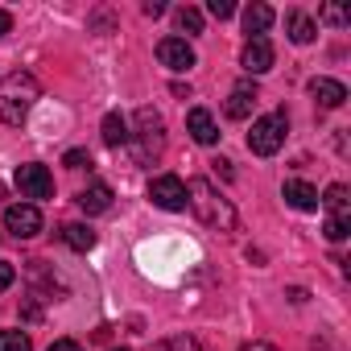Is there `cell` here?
Instances as JSON below:
<instances>
[{
    "label": "cell",
    "mask_w": 351,
    "mask_h": 351,
    "mask_svg": "<svg viewBox=\"0 0 351 351\" xmlns=\"http://www.w3.org/2000/svg\"><path fill=\"white\" fill-rule=\"evenodd\" d=\"M42 99V83L29 71H13L5 83H0V120L5 124H25V116L34 112V104Z\"/></svg>",
    "instance_id": "6da1fadb"
},
{
    "label": "cell",
    "mask_w": 351,
    "mask_h": 351,
    "mask_svg": "<svg viewBox=\"0 0 351 351\" xmlns=\"http://www.w3.org/2000/svg\"><path fill=\"white\" fill-rule=\"evenodd\" d=\"M186 203L195 207V215H199L207 228H219V232H236V228H240L232 199H223L207 178H195V182L186 186Z\"/></svg>",
    "instance_id": "7a4b0ae2"
},
{
    "label": "cell",
    "mask_w": 351,
    "mask_h": 351,
    "mask_svg": "<svg viewBox=\"0 0 351 351\" xmlns=\"http://www.w3.org/2000/svg\"><path fill=\"white\" fill-rule=\"evenodd\" d=\"M128 141H132V153H136L141 165L157 161L161 149H165V124H161V116L153 108H141L136 112V136H128Z\"/></svg>",
    "instance_id": "3957f363"
},
{
    "label": "cell",
    "mask_w": 351,
    "mask_h": 351,
    "mask_svg": "<svg viewBox=\"0 0 351 351\" xmlns=\"http://www.w3.org/2000/svg\"><path fill=\"white\" fill-rule=\"evenodd\" d=\"M285 132H289V120H285V112H269V116L252 120L248 149H252L256 157H273V153L285 145Z\"/></svg>",
    "instance_id": "277c9868"
},
{
    "label": "cell",
    "mask_w": 351,
    "mask_h": 351,
    "mask_svg": "<svg viewBox=\"0 0 351 351\" xmlns=\"http://www.w3.org/2000/svg\"><path fill=\"white\" fill-rule=\"evenodd\" d=\"M149 199L161 211H186V182L178 173H161V178L149 182Z\"/></svg>",
    "instance_id": "5b68a950"
},
{
    "label": "cell",
    "mask_w": 351,
    "mask_h": 351,
    "mask_svg": "<svg viewBox=\"0 0 351 351\" xmlns=\"http://www.w3.org/2000/svg\"><path fill=\"white\" fill-rule=\"evenodd\" d=\"M17 191H21V199H50V195H54L50 169H46L42 161H25V165H17Z\"/></svg>",
    "instance_id": "8992f818"
},
{
    "label": "cell",
    "mask_w": 351,
    "mask_h": 351,
    "mask_svg": "<svg viewBox=\"0 0 351 351\" xmlns=\"http://www.w3.org/2000/svg\"><path fill=\"white\" fill-rule=\"evenodd\" d=\"M5 228H9V236H17V240H34V236L42 232V211H38L34 203H13V207L5 211Z\"/></svg>",
    "instance_id": "52a82bcc"
},
{
    "label": "cell",
    "mask_w": 351,
    "mask_h": 351,
    "mask_svg": "<svg viewBox=\"0 0 351 351\" xmlns=\"http://www.w3.org/2000/svg\"><path fill=\"white\" fill-rule=\"evenodd\" d=\"M157 58H161V66H169L173 75H182V71L195 66V50H191L186 38H165V42L157 46Z\"/></svg>",
    "instance_id": "ba28073f"
},
{
    "label": "cell",
    "mask_w": 351,
    "mask_h": 351,
    "mask_svg": "<svg viewBox=\"0 0 351 351\" xmlns=\"http://www.w3.org/2000/svg\"><path fill=\"white\" fill-rule=\"evenodd\" d=\"M273 42L269 38H248V46H244V54H240V66L248 71V75H265V71H273Z\"/></svg>",
    "instance_id": "9c48e42d"
},
{
    "label": "cell",
    "mask_w": 351,
    "mask_h": 351,
    "mask_svg": "<svg viewBox=\"0 0 351 351\" xmlns=\"http://www.w3.org/2000/svg\"><path fill=\"white\" fill-rule=\"evenodd\" d=\"M256 83L252 79H240L236 87H232V95H228V104H223V112H228V120H248L252 116V108H256Z\"/></svg>",
    "instance_id": "30bf717a"
},
{
    "label": "cell",
    "mask_w": 351,
    "mask_h": 351,
    "mask_svg": "<svg viewBox=\"0 0 351 351\" xmlns=\"http://www.w3.org/2000/svg\"><path fill=\"white\" fill-rule=\"evenodd\" d=\"M281 199H285L293 211H318V191H314L310 182H302V178H289V182L281 186Z\"/></svg>",
    "instance_id": "8fae6325"
},
{
    "label": "cell",
    "mask_w": 351,
    "mask_h": 351,
    "mask_svg": "<svg viewBox=\"0 0 351 351\" xmlns=\"http://www.w3.org/2000/svg\"><path fill=\"white\" fill-rule=\"evenodd\" d=\"M310 95L318 99V108H343V99H347V87H343L339 79H326V75H318V79H310Z\"/></svg>",
    "instance_id": "7c38bea8"
},
{
    "label": "cell",
    "mask_w": 351,
    "mask_h": 351,
    "mask_svg": "<svg viewBox=\"0 0 351 351\" xmlns=\"http://www.w3.org/2000/svg\"><path fill=\"white\" fill-rule=\"evenodd\" d=\"M186 128H191V136H195L199 145H215V141H219V124H215V116H211L207 108H191Z\"/></svg>",
    "instance_id": "4fadbf2b"
},
{
    "label": "cell",
    "mask_w": 351,
    "mask_h": 351,
    "mask_svg": "<svg viewBox=\"0 0 351 351\" xmlns=\"http://www.w3.org/2000/svg\"><path fill=\"white\" fill-rule=\"evenodd\" d=\"M330 215L326 219H343V223H351V191L343 186V182H335V186H326V195L318 199Z\"/></svg>",
    "instance_id": "5bb4252c"
},
{
    "label": "cell",
    "mask_w": 351,
    "mask_h": 351,
    "mask_svg": "<svg viewBox=\"0 0 351 351\" xmlns=\"http://www.w3.org/2000/svg\"><path fill=\"white\" fill-rule=\"evenodd\" d=\"M79 207H83L87 215H104V211L112 207V186H104V182H91L87 191H79Z\"/></svg>",
    "instance_id": "9a60e30c"
},
{
    "label": "cell",
    "mask_w": 351,
    "mask_h": 351,
    "mask_svg": "<svg viewBox=\"0 0 351 351\" xmlns=\"http://www.w3.org/2000/svg\"><path fill=\"white\" fill-rule=\"evenodd\" d=\"M285 34H289V42H298V46H310L314 42V34H318V25L306 17V13H285Z\"/></svg>",
    "instance_id": "2e32d148"
},
{
    "label": "cell",
    "mask_w": 351,
    "mask_h": 351,
    "mask_svg": "<svg viewBox=\"0 0 351 351\" xmlns=\"http://www.w3.org/2000/svg\"><path fill=\"white\" fill-rule=\"evenodd\" d=\"M99 132H104V145H108V149H120V145H128V136H132V132H128V120H124L120 112H108L104 124H99Z\"/></svg>",
    "instance_id": "e0dca14e"
},
{
    "label": "cell",
    "mask_w": 351,
    "mask_h": 351,
    "mask_svg": "<svg viewBox=\"0 0 351 351\" xmlns=\"http://www.w3.org/2000/svg\"><path fill=\"white\" fill-rule=\"evenodd\" d=\"M269 25H273V9H269V5H248V9H244V29H248V38H265Z\"/></svg>",
    "instance_id": "ac0fdd59"
},
{
    "label": "cell",
    "mask_w": 351,
    "mask_h": 351,
    "mask_svg": "<svg viewBox=\"0 0 351 351\" xmlns=\"http://www.w3.org/2000/svg\"><path fill=\"white\" fill-rule=\"evenodd\" d=\"M62 240H66L75 252H91V248H95V232H91L87 223H66V228H62Z\"/></svg>",
    "instance_id": "d6986e66"
},
{
    "label": "cell",
    "mask_w": 351,
    "mask_h": 351,
    "mask_svg": "<svg viewBox=\"0 0 351 351\" xmlns=\"http://www.w3.org/2000/svg\"><path fill=\"white\" fill-rule=\"evenodd\" d=\"M173 21H178L182 34H203V13L199 9H178V13H173Z\"/></svg>",
    "instance_id": "ffe728a7"
},
{
    "label": "cell",
    "mask_w": 351,
    "mask_h": 351,
    "mask_svg": "<svg viewBox=\"0 0 351 351\" xmlns=\"http://www.w3.org/2000/svg\"><path fill=\"white\" fill-rule=\"evenodd\" d=\"M0 351H34V347H29V335L21 330H0Z\"/></svg>",
    "instance_id": "44dd1931"
},
{
    "label": "cell",
    "mask_w": 351,
    "mask_h": 351,
    "mask_svg": "<svg viewBox=\"0 0 351 351\" xmlns=\"http://www.w3.org/2000/svg\"><path fill=\"white\" fill-rule=\"evenodd\" d=\"M153 351H203V347H199L191 335H173V339H161Z\"/></svg>",
    "instance_id": "7402d4cb"
},
{
    "label": "cell",
    "mask_w": 351,
    "mask_h": 351,
    "mask_svg": "<svg viewBox=\"0 0 351 351\" xmlns=\"http://www.w3.org/2000/svg\"><path fill=\"white\" fill-rule=\"evenodd\" d=\"M318 17H322L326 25H347V21H351V13H347L343 5H322V13H318Z\"/></svg>",
    "instance_id": "603a6c76"
},
{
    "label": "cell",
    "mask_w": 351,
    "mask_h": 351,
    "mask_svg": "<svg viewBox=\"0 0 351 351\" xmlns=\"http://www.w3.org/2000/svg\"><path fill=\"white\" fill-rule=\"evenodd\" d=\"M322 232H326V240H335V244H339V240H347L351 223H343V219H326V228H322Z\"/></svg>",
    "instance_id": "cb8c5ba5"
},
{
    "label": "cell",
    "mask_w": 351,
    "mask_h": 351,
    "mask_svg": "<svg viewBox=\"0 0 351 351\" xmlns=\"http://www.w3.org/2000/svg\"><path fill=\"white\" fill-rule=\"evenodd\" d=\"M207 13H211V17H219V21H228V17L236 13V5H232V0H211Z\"/></svg>",
    "instance_id": "d4e9b609"
},
{
    "label": "cell",
    "mask_w": 351,
    "mask_h": 351,
    "mask_svg": "<svg viewBox=\"0 0 351 351\" xmlns=\"http://www.w3.org/2000/svg\"><path fill=\"white\" fill-rule=\"evenodd\" d=\"M62 165H66V169H83V165H91V157H87L83 149H71V153L62 157Z\"/></svg>",
    "instance_id": "484cf974"
},
{
    "label": "cell",
    "mask_w": 351,
    "mask_h": 351,
    "mask_svg": "<svg viewBox=\"0 0 351 351\" xmlns=\"http://www.w3.org/2000/svg\"><path fill=\"white\" fill-rule=\"evenodd\" d=\"M13 281H17V269H13L9 261H0V293H5V289H9Z\"/></svg>",
    "instance_id": "4316f807"
},
{
    "label": "cell",
    "mask_w": 351,
    "mask_h": 351,
    "mask_svg": "<svg viewBox=\"0 0 351 351\" xmlns=\"http://www.w3.org/2000/svg\"><path fill=\"white\" fill-rule=\"evenodd\" d=\"M46 351H83V347H79L75 339H58V343H50Z\"/></svg>",
    "instance_id": "83f0119b"
},
{
    "label": "cell",
    "mask_w": 351,
    "mask_h": 351,
    "mask_svg": "<svg viewBox=\"0 0 351 351\" xmlns=\"http://www.w3.org/2000/svg\"><path fill=\"white\" fill-rule=\"evenodd\" d=\"M9 29H13V13H9V9H0V38H5Z\"/></svg>",
    "instance_id": "f1b7e54d"
},
{
    "label": "cell",
    "mask_w": 351,
    "mask_h": 351,
    "mask_svg": "<svg viewBox=\"0 0 351 351\" xmlns=\"http://www.w3.org/2000/svg\"><path fill=\"white\" fill-rule=\"evenodd\" d=\"M161 13H165L161 0H149V5H145V17H161Z\"/></svg>",
    "instance_id": "f546056e"
},
{
    "label": "cell",
    "mask_w": 351,
    "mask_h": 351,
    "mask_svg": "<svg viewBox=\"0 0 351 351\" xmlns=\"http://www.w3.org/2000/svg\"><path fill=\"white\" fill-rule=\"evenodd\" d=\"M240 351H277V347H273V343H261V339H256V343H244Z\"/></svg>",
    "instance_id": "4dcf8cb0"
},
{
    "label": "cell",
    "mask_w": 351,
    "mask_h": 351,
    "mask_svg": "<svg viewBox=\"0 0 351 351\" xmlns=\"http://www.w3.org/2000/svg\"><path fill=\"white\" fill-rule=\"evenodd\" d=\"M112 351H128V347H112Z\"/></svg>",
    "instance_id": "1f68e13d"
}]
</instances>
